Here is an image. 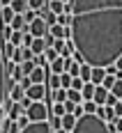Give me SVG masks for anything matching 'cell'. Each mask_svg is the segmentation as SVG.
Here are the masks:
<instances>
[{"mask_svg":"<svg viewBox=\"0 0 122 133\" xmlns=\"http://www.w3.org/2000/svg\"><path fill=\"white\" fill-rule=\"evenodd\" d=\"M0 129H2V133H21V126L16 124V119H9V117L2 119Z\"/></svg>","mask_w":122,"mask_h":133,"instance_id":"obj_10","label":"cell"},{"mask_svg":"<svg viewBox=\"0 0 122 133\" xmlns=\"http://www.w3.org/2000/svg\"><path fill=\"white\" fill-rule=\"evenodd\" d=\"M106 96H108V90L104 85H95V94H92V101L97 106H104L106 103Z\"/></svg>","mask_w":122,"mask_h":133,"instance_id":"obj_9","label":"cell"},{"mask_svg":"<svg viewBox=\"0 0 122 133\" xmlns=\"http://www.w3.org/2000/svg\"><path fill=\"white\" fill-rule=\"evenodd\" d=\"M90 76H92V66L85 64V62H81V69H78V78H81L83 83H88V80H90Z\"/></svg>","mask_w":122,"mask_h":133,"instance_id":"obj_20","label":"cell"},{"mask_svg":"<svg viewBox=\"0 0 122 133\" xmlns=\"http://www.w3.org/2000/svg\"><path fill=\"white\" fill-rule=\"evenodd\" d=\"M53 133H69V131H65V129H55Z\"/></svg>","mask_w":122,"mask_h":133,"instance_id":"obj_49","label":"cell"},{"mask_svg":"<svg viewBox=\"0 0 122 133\" xmlns=\"http://www.w3.org/2000/svg\"><path fill=\"white\" fill-rule=\"evenodd\" d=\"M5 117H7V112H5V110H2V106H0V124H2V119H5Z\"/></svg>","mask_w":122,"mask_h":133,"instance_id":"obj_47","label":"cell"},{"mask_svg":"<svg viewBox=\"0 0 122 133\" xmlns=\"http://www.w3.org/2000/svg\"><path fill=\"white\" fill-rule=\"evenodd\" d=\"M55 23L58 25H71V14H58L55 16Z\"/></svg>","mask_w":122,"mask_h":133,"instance_id":"obj_29","label":"cell"},{"mask_svg":"<svg viewBox=\"0 0 122 133\" xmlns=\"http://www.w3.org/2000/svg\"><path fill=\"white\" fill-rule=\"evenodd\" d=\"M108 92L113 94V96H118V99L122 96V80H120V78H115V83L111 85V90H108Z\"/></svg>","mask_w":122,"mask_h":133,"instance_id":"obj_27","label":"cell"},{"mask_svg":"<svg viewBox=\"0 0 122 133\" xmlns=\"http://www.w3.org/2000/svg\"><path fill=\"white\" fill-rule=\"evenodd\" d=\"M28 32H30L32 37H44V35L48 32V25H46V21H44L39 14H37V18L28 23Z\"/></svg>","mask_w":122,"mask_h":133,"instance_id":"obj_5","label":"cell"},{"mask_svg":"<svg viewBox=\"0 0 122 133\" xmlns=\"http://www.w3.org/2000/svg\"><path fill=\"white\" fill-rule=\"evenodd\" d=\"M67 99H69V101H74V103H83L81 90H74V87H69V90H67Z\"/></svg>","mask_w":122,"mask_h":133,"instance_id":"obj_25","label":"cell"},{"mask_svg":"<svg viewBox=\"0 0 122 133\" xmlns=\"http://www.w3.org/2000/svg\"><path fill=\"white\" fill-rule=\"evenodd\" d=\"M9 25H12V30H21V32H26V30H28V23L23 21V16H21V14H14V18H12V23H9Z\"/></svg>","mask_w":122,"mask_h":133,"instance_id":"obj_16","label":"cell"},{"mask_svg":"<svg viewBox=\"0 0 122 133\" xmlns=\"http://www.w3.org/2000/svg\"><path fill=\"white\" fill-rule=\"evenodd\" d=\"M120 103H122V96H120Z\"/></svg>","mask_w":122,"mask_h":133,"instance_id":"obj_51","label":"cell"},{"mask_svg":"<svg viewBox=\"0 0 122 133\" xmlns=\"http://www.w3.org/2000/svg\"><path fill=\"white\" fill-rule=\"evenodd\" d=\"M69 133H111L108 124L104 119H99L95 112L90 115V112H83L81 117L76 119V126L71 129Z\"/></svg>","mask_w":122,"mask_h":133,"instance_id":"obj_2","label":"cell"},{"mask_svg":"<svg viewBox=\"0 0 122 133\" xmlns=\"http://www.w3.org/2000/svg\"><path fill=\"white\" fill-rule=\"evenodd\" d=\"M37 14H39L41 18L46 21V25H53V23H55V16H58V14H53L51 9H48V7H44V9H39Z\"/></svg>","mask_w":122,"mask_h":133,"instance_id":"obj_19","label":"cell"},{"mask_svg":"<svg viewBox=\"0 0 122 133\" xmlns=\"http://www.w3.org/2000/svg\"><path fill=\"white\" fill-rule=\"evenodd\" d=\"M26 115L30 122H48V106H46V101H32L30 106L26 108Z\"/></svg>","mask_w":122,"mask_h":133,"instance_id":"obj_3","label":"cell"},{"mask_svg":"<svg viewBox=\"0 0 122 133\" xmlns=\"http://www.w3.org/2000/svg\"><path fill=\"white\" fill-rule=\"evenodd\" d=\"M7 71H5V57L0 53V106H2V101H5V96H7Z\"/></svg>","mask_w":122,"mask_h":133,"instance_id":"obj_6","label":"cell"},{"mask_svg":"<svg viewBox=\"0 0 122 133\" xmlns=\"http://www.w3.org/2000/svg\"><path fill=\"white\" fill-rule=\"evenodd\" d=\"M9 60H12L14 64H21V62H23V57H21V46H16L12 51V57H9Z\"/></svg>","mask_w":122,"mask_h":133,"instance_id":"obj_33","label":"cell"},{"mask_svg":"<svg viewBox=\"0 0 122 133\" xmlns=\"http://www.w3.org/2000/svg\"><path fill=\"white\" fill-rule=\"evenodd\" d=\"M51 96H53V103H65L67 101V90L65 87H58V90L51 92Z\"/></svg>","mask_w":122,"mask_h":133,"instance_id":"obj_18","label":"cell"},{"mask_svg":"<svg viewBox=\"0 0 122 133\" xmlns=\"http://www.w3.org/2000/svg\"><path fill=\"white\" fill-rule=\"evenodd\" d=\"M32 39H35V37L26 30V32H23V37H21V46H30V44H32Z\"/></svg>","mask_w":122,"mask_h":133,"instance_id":"obj_37","label":"cell"},{"mask_svg":"<svg viewBox=\"0 0 122 133\" xmlns=\"http://www.w3.org/2000/svg\"><path fill=\"white\" fill-rule=\"evenodd\" d=\"M12 18H14V9L7 5V7H0V25L2 23H12Z\"/></svg>","mask_w":122,"mask_h":133,"instance_id":"obj_17","label":"cell"},{"mask_svg":"<svg viewBox=\"0 0 122 133\" xmlns=\"http://www.w3.org/2000/svg\"><path fill=\"white\" fill-rule=\"evenodd\" d=\"M76 126V117L71 115V112H65L62 117H60V129H65V131H71Z\"/></svg>","mask_w":122,"mask_h":133,"instance_id":"obj_11","label":"cell"},{"mask_svg":"<svg viewBox=\"0 0 122 133\" xmlns=\"http://www.w3.org/2000/svg\"><path fill=\"white\" fill-rule=\"evenodd\" d=\"M106 78V69L104 66H92V76H90V83L95 85H101V80Z\"/></svg>","mask_w":122,"mask_h":133,"instance_id":"obj_13","label":"cell"},{"mask_svg":"<svg viewBox=\"0 0 122 133\" xmlns=\"http://www.w3.org/2000/svg\"><path fill=\"white\" fill-rule=\"evenodd\" d=\"M111 108H113V115H115V117H120V115H122V103H120V99H118Z\"/></svg>","mask_w":122,"mask_h":133,"instance_id":"obj_41","label":"cell"},{"mask_svg":"<svg viewBox=\"0 0 122 133\" xmlns=\"http://www.w3.org/2000/svg\"><path fill=\"white\" fill-rule=\"evenodd\" d=\"M46 85H41V83H32L30 87L26 90V96L30 101H46Z\"/></svg>","mask_w":122,"mask_h":133,"instance_id":"obj_4","label":"cell"},{"mask_svg":"<svg viewBox=\"0 0 122 133\" xmlns=\"http://www.w3.org/2000/svg\"><path fill=\"white\" fill-rule=\"evenodd\" d=\"M0 133H2V129H0Z\"/></svg>","mask_w":122,"mask_h":133,"instance_id":"obj_52","label":"cell"},{"mask_svg":"<svg viewBox=\"0 0 122 133\" xmlns=\"http://www.w3.org/2000/svg\"><path fill=\"white\" fill-rule=\"evenodd\" d=\"M44 48H46L44 37H35V39H32V44H30V51H32L35 55H39V53H44Z\"/></svg>","mask_w":122,"mask_h":133,"instance_id":"obj_15","label":"cell"},{"mask_svg":"<svg viewBox=\"0 0 122 133\" xmlns=\"http://www.w3.org/2000/svg\"><path fill=\"white\" fill-rule=\"evenodd\" d=\"M76 106H78V103H74V101H69V99H67V101H65V112H71V115H74V108H76Z\"/></svg>","mask_w":122,"mask_h":133,"instance_id":"obj_44","label":"cell"},{"mask_svg":"<svg viewBox=\"0 0 122 133\" xmlns=\"http://www.w3.org/2000/svg\"><path fill=\"white\" fill-rule=\"evenodd\" d=\"M21 37H23V32H21V30H14L12 37H9V44H12V46H21Z\"/></svg>","mask_w":122,"mask_h":133,"instance_id":"obj_32","label":"cell"},{"mask_svg":"<svg viewBox=\"0 0 122 133\" xmlns=\"http://www.w3.org/2000/svg\"><path fill=\"white\" fill-rule=\"evenodd\" d=\"M92 94H95V83H83V87H81V96H83V101H92Z\"/></svg>","mask_w":122,"mask_h":133,"instance_id":"obj_14","label":"cell"},{"mask_svg":"<svg viewBox=\"0 0 122 133\" xmlns=\"http://www.w3.org/2000/svg\"><path fill=\"white\" fill-rule=\"evenodd\" d=\"M46 7H48L53 14H62V12H65V2H62V0H48Z\"/></svg>","mask_w":122,"mask_h":133,"instance_id":"obj_21","label":"cell"},{"mask_svg":"<svg viewBox=\"0 0 122 133\" xmlns=\"http://www.w3.org/2000/svg\"><path fill=\"white\" fill-rule=\"evenodd\" d=\"M19 103H21V108H23V110H26V108L30 106V103H32V101H30V99H28V96H23V99H21V101H19Z\"/></svg>","mask_w":122,"mask_h":133,"instance_id":"obj_46","label":"cell"},{"mask_svg":"<svg viewBox=\"0 0 122 133\" xmlns=\"http://www.w3.org/2000/svg\"><path fill=\"white\" fill-rule=\"evenodd\" d=\"M16 124H19V126H21V129H26L28 124H30V119H28V115H26V112H23V115H21V117H19V119H16Z\"/></svg>","mask_w":122,"mask_h":133,"instance_id":"obj_43","label":"cell"},{"mask_svg":"<svg viewBox=\"0 0 122 133\" xmlns=\"http://www.w3.org/2000/svg\"><path fill=\"white\" fill-rule=\"evenodd\" d=\"M46 2H48V0H28V7L35 9V12H39V9L46 7Z\"/></svg>","mask_w":122,"mask_h":133,"instance_id":"obj_28","label":"cell"},{"mask_svg":"<svg viewBox=\"0 0 122 133\" xmlns=\"http://www.w3.org/2000/svg\"><path fill=\"white\" fill-rule=\"evenodd\" d=\"M120 117H122V115H120Z\"/></svg>","mask_w":122,"mask_h":133,"instance_id":"obj_53","label":"cell"},{"mask_svg":"<svg viewBox=\"0 0 122 133\" xmlns=\"http://www.w3.org/2000/svg\"><path fill=\"white\" fill-rule=\"evenodd\" d=\"M19 85H21V87H23V92H26L28 87H30V85H32V80H30V76H23V78L19 80Z\"/></svg>","mask_w":122,"mask_h":133,"instance_id":"obj_40","label":"cell"},{"mask_svg":"<svg viewBox=\"0 0 122 133\" xmlns=\"http://www.w3.org/2000/svg\"><path fill=\"white\" fill-rule=\"evenodd\" d=\"M81 106H83V112H90V115L97 110V103H95V101H83Z\"/></svg>","mask_w":122,"mask_h":133,"instance_id":"obj_35","label":"cell"},{"mask_svg":"<svg viewBox=\"0 0 122 133\" xmlns=\"http://www.w3.org/2000/svg\"><path fill=\"white\" fill-rule=\"evenodd\" d=\"M9 2H12V0H0V7H7Z\"/></svg>","mask_w":122,"mask_h":133,"instance_id":"obj_48","label":"cell"},{"mask_svg":"<svg viewBox=\"0 0 122 133\" xmlns=\"http://www.w3.org/2000/svg\"><path fill=\"white\" fill-rule=\"evenodd\" d=\"M51 48H55V51H58V55H60V53H62V48H65V39H55Z\"/></svg>","mask_w":122,"mask_h":133,"instance_id":"obj_39","label":"cell"},{"mask_svg":"<svg viewBox=\"0 0 122 133\" xmlns=\"http://www.w3.org/2000/svg\"><path fill=\"white\" fill-rule=\"evenodd\" d=\"M19 66H21V74H23V76H30V71L35 69V62H32V60H23Z\"/></svg>","mask_w":122,"mask_h":133,"instance_id":"obj_26","label":"cell"},{"mask_svg":"<svg viewBox=\"0 0 122 133\" xmlns=\"http://www.w3.org/2000/svg\"><path fill=\"white\" fill-rule=\"evenodd\" d=\"M9 7L14 9V14H23L28 9V0H12L9 2Z\"/></svg>","mask_w":122,"mask_h":133,"instance_id":"obj_22","label":"cell"},{"mask_svg":"<svg viewBox=\"0 0 122 133\" xmlns=\"http://www.w3.org/2000/svg\"><path fill=\"white\" fill-rule=\"evenodd\" d=\"M44 57H46V62H53L55 57H58V51H55V48H51V46H46V48H44Z\"/></svg>","mask_w":122,"mask_h":133,"instance_id":"obj_30","label":"cell"},{"mask_svg":"<svg viewBox=\"0 0 122 133\" xmlns=\"http://www.w3.org/2000/svg\"><path fill=\"white\" fill-rule=\"evenodd\" d=\"M76 53V46H74V41L71 39H65V48H62V57H71V55Z\"/></svg>","mask_w":122,"mask_h":133,"instance_id":"obj_23","label":"cell"},{"mask_svg":"<svg viewBox=\"0 0 122 133\" xmlns=\"http://www.w3.org/2000/svg\"><path fill=\"white\" fill-rule=\"evenodd\" d=\"M12 25H9V23H2V25H0V41H9V37H12Z\"/></svg>","mask_w":122,"mask_h":133,"instance_id":"obj_24","label":"cell"},{"mask_svg":"<svg viewBox=\"0 0 122 133\" xmlns=\"http://www.w3.org/2000/svg\"><path fill=\"white\" fill-rule=\"evenodd\" d=\"M21 133H53L48 122H30L26 129H21Z\"/></svg>","mask_w":122,"mask_h":133,"instance_id":"obj_7","label":"cell"},{"mask_svg":"<svg viewBox=\"0 0 122 133\" xmlns=\"http://www.w3.org/2000/svg\"><path fill=\"white\" fill-rule=\"evenodd\" d=\"M32 51H30V46H21V57H23V60H32Z\"/></svg>","mask_w":122,"mask_h":133,"instance_id":"obj_38","label":"cell"},{"mask_svg":"<svg viewBox=\"0 0 122 133\" xmlns=\"http://www.w3.org/2000/svg\"><path fill=\"white\" fill-rule=\"evenodd\" d=\"M113 83H115V76H108V74H106V78L101 80V85H104L106 90H111V85H113Z\"/></svg>","mask_w":122,"mask_h":133,"instance_id":"obj_42","label":"cell"},{"mask_svg":"<svg viewBox=\"0 0 122 133\" xmlns=\"http://www.w3.org/2000/svg\"><path fill=\"white\" fill-rule=\"evenodd\" d=\"M21 16H23V21H26V23H30V21H35V18H37V12L28 7V9H26L23 14H21Z\"/></svg>","mask_w":122,"mask_h":133,"instance_id":"obj_34","label":"cell"},{"mask_svg":"<svg viewBox=\"0 0 122 133\" xmlns=\"http://www.w3.org/2000/svg\"><path fill=\"white\" fill-rule=\"evenodd\" d=\"M62 2H71V0H62Z\"/></svg>","mask_w":122,"mask_h":133,"instance_id":"obj_50","label":"cell"},{"mask_svg":"<svg viewBox=\"0 0 122 133\" xmlns=\"http://www.w3.org/2000/svg\"><path fill=\"white\" fill-rule=\"evenodd\" d=\"M48 71H51V74H62V71H65V57L58 55L53 62H48Z\"/></svg>","mask_w":122,"mask_h":133,"instance_id":"obj_12","label":"cell"},{"mask_svg":"<svg viewBox=\"0 0 122 133\" xmlns=\"http://www.w3.org/2000/svg\"><path fill=\"white\" fill-rule=\"evenodd\" d=\"M71 41L78 60L111 66L122 55V0H71Z\"/></svg>","mask_w":122,"mask_h":133,"instance_id":"obj_1","label":"cell"},{"mask_svg":"<svg viewBox=\"0 0 122 133\" xmlns=\"http://www.w3.org/2000/svg\"><path fill=\"white\" fill-rule=\"evenodd\" d=\"M60 87H65V90L71 87V76H69L67 71H62V74H60Z\"/></svg>","mask_w":122,"mask_h":133,"instance_id":"obj_31","label":"cell"},{"mask_svg":"<svg viewBox=\"0 0 122 133\" xmlns=\"http://www.w3.org/2000/svg\"><path fill=\"white\" fill-rule=\"evenodd\" d=\"M71 87H74V90H81V87H83V80L78 78V76H76V78H71Z\"/></svg>","mask_w":122,"mask_h":133,"instance_id":"obj_45","label":"cell"},{"mask_svg":"<svg viewBox=\"0 0 122 133\" xmlns=\"http://www.w3.org/2000/svg\"><path fill=\"white\" fill-rule=\"evenodd\" d=\"M53 115L55 117H62L65 115V103H53Z\"/></svg>","mask_w":122,"mask_h":133,"instance_id":"obj_36","label":"cell"},{"mask_svg":"<svg viewBox=\"0 0 122 133\" xmlns=\"http://www.w3.org/2000/svg\"><path fill=\"white\" fill-rule=\"evenodd\" d=\"M46 76H48V66H35V69L30 71V80H32V83L46 85Z\"/></svg>","mask_w":122,"mask_h":133,"instance_id":"obj_8","label":"cell"}]
</instances>
